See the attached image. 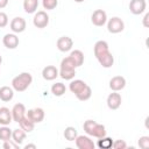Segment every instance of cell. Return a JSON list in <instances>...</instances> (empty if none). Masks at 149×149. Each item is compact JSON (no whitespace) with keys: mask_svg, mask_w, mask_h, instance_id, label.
<instances>
[{"mask_svg":"<svg viewBox=\"0 0 149 149\" xmlns=\"http://www.w3.org/2000/svg\"><path fill=\"white\" fill-rule=\"evenodd\" d=\"M126 87V78L122 76H114L109 80V88L112 91L119 92Z\"/></svg>","mask_w":149,"mask_h":149,"instance_id":"obj_14","label":"cell"},{"mask_svg":"<svg viewBox=\"0 0 149 149\" xmlns=\"http://www.w3.org/2000/svg\"><path fill=\"white\" fill-rule=\"evenodd\" d=\"M14 98V90L9 86H1L0 87V100L3 102H8Z\"/></svg>","mask_w":149,"mask_h":149,"instance_id":"obj_19","label":"cell"},{"mask_svg":"<svg viewBox=\"0 0 149 149\" xmlns=\"http://www.w3.org/2000/svg\"><path fill=\"white\" fill-rule=\"evenodd\" d=\"M56 45H57V49L62 52H68L72 49L73 47V41L71 37L69 36H62L57 40L56 42Z\"/></svg>","mask_w":149,"mask_h":149,"instance_id":"obj_12","label":"cell"},{"mask_svg":"<svg viewBox=\"0 0 149 149\" xmlns=\"http://www.w3.org/2000/svg\"><path fill=\"white\" fill-rule=\"evenodd\" d=\"M70 57L72 58V61L74 62V64H76L77 68H79V66L83 65V63H84V54H83L81 50H78V49L72 50L70 52Z\"/></svg>","mask_w":149,"mask_h":149,"instance_id":"obj_21","label":"cell"},{"mask_svg":"<svg viewBox=\"0 0 149 149\" xmlns=\"http://www.w3.org/2000/svg\"><path fill=\"white\" fill-rule=\"evenodd\" d=\"M85 0H74V2H78V3H80V2H84Z\"/></svg>","mask_w":149,"mask_h":149,"instance_id":"obj_39","label":"cell"},{"mask_svg":"<svg viewBox=\"0 0 149 149\" xmlns=\"http://www.w3.org/2000/svg\"><path fill=\"white\" fill-rule=\"evenodd\" d=\"M50 90H51V93H52L55 97H62V95L66 92V87H65V85H64L63 83H61V81L52 84V86H51Z\"/></svg>","mask_w":149,"mask_h":149,"instance_id":"obj_23","label":"cell"},{"mask_svg":"<svg viewBox=\"0 0 149 149\" xmlns=\"http://www.w3.org/2000/svg\"><path fill=\"white\" fill-rule=\"evenodd\" d=\"M91 22L97 27H102L107 22V14L104 9H95L91 15Z\"/></svg>","mask_w":149,"mask_h":149,"instance_id":"obj_8","label":"cell"},{"mask_svg":"<svg viewBox=\"0 0 149 149\" xmlns=\"http://www.w3.org/2000/svg\"><path fill=\"white\" fill-rule=\"evenodd\" d=\"M148 17H149V14H148V13H146V15H144V17H143V26H144V27H148V23H147Z\"/></svg>","mask_w":149,"mask_h":149,"instance_id":"obj_37","label":"cell"},{"mask_svg":"<svg viewBox=\"0 0 149 149\" xmlns=\"http://www.w3.org/2000/svg\"><path fill=\"white\" fill-rule=\"evenodd\" d=\"M121 102H122V98H121V94L113 91L112 93L108 94L107 99H106V104H107V107L109 109H118L120 106H121Z\"/></svg>","mask_w":149,"mask_h":149,"instance_id":"obj_10","label":"cell"},{"mask_svg":"<svg viewBox=\"0 0 149 149\" xmlns=\"http://www.w3.org/2000/svg\"><path fill=\"white\" fill-rule=\"evenodd\" d=\"M8 24V15L5 12H0V28H5Z\"/></svg>","mask_w":149,"mask_h":149,"instance_id":"obj_35","label":"cell"},{"mask_svg":"<svg viewBox=\"0 0 149 149\" xmlns=\"http://www.w3.org/2000/svg\"><path fill=\"white\" fill-rule=\"evenodd\" d=\"M2 43L7 49H15L19 45L20 41H19V37L16 34L10 33V34H6L2 37Z\"/></svg>","mask_w":149,"mask_h":149,"instance_id":"obj_15","label":"cell"},{"mask_svg":"<svg viewBox=\"0 0 149 149\" xmlns=\"http://www.w3.org/2000/svg\"><path fill=\"white\" fill-rule=\"evenodd\" d=\"M93 52H94L97 61L99 62V64L102 68L108 69L114 64V57L111 54L108 43L106 41H104V40L97 41L93 47Z\"/></svg>","mask_w":149,"mask_h":149,"instance_id":"obj_1","label":"cell"},{"mask_svg":"<svg viewBox=\"0 0 149 149\" xmlns=\"http://www.w3.org/2000/svg\"><path fill=\"white\" fill-rule=\"evenodd\" d=\"M76 64H74V62L72 61V58L70 57V56H68V57H65V58H63L62 59V62H61V68L59 69H65V70H76Z\"/></svg>","mask_w":149,"mask_h":149,"instance_id":"obj_28","label":"cell"},{"mask_svg":"<svg viewBox=\"0 0 149 149\" xmlns=\"http://www.w3.org/2000/svg\"><path fill=\"white\" fill-rule=\"evenodd\" d=\"M26 135H27V133H26L22 128H16V129L12 130V140H13L15 143H17L19 146L22 144V142H23L24 139H26Z\"/></svg>","mask_w":149,"mask_h":149,"instance_id":"obj_20","label":"cell"},{"mask_svg":"<svg viewBox=\"0 0 149 149\" xmlns=\"http://www.w3.org/2000/svg\"><path fill=\"white\" fill-rule=\"evenodd\" d=\"M1 63H2V57H1V55H0V66H1Z\"/></svg>","mask_w":149,"mask_h":149,"instance_id":"obj_40","label":"cell"},{"mask_svg":"<svg viewBox=\"0 0 149 149\" xmlns=\"http://www.w3.org/2000/svg\"><path fill=\"white\" fill-rule=\"evenodd\" d=\"M28 148H36V146L35 144H27V146H24V149H28Z\"/></svg>","mask_w":149,"mask_h":149,"instance_id":"obj_38","label":"cell"},{"mask_svg":"<svg viewBox=\"0 0 149 149\" xmlns=\"http://www.w3.org/2000/svg\"><path fill=\"white\" fill-rule=\"evenodd\" d=\"M106 23H107V30L111 34H119L125 29V22L119 16H113Z\"/></svg>","mask_w":149,"mask_h":149,"instance_id":"obj_4","label":"cell"},{"mask_svg":"<svg viewBox=\"0 0 149 149\" xmlns=\"http://www.w3.org/2000/svg\"><path fill=\"white\" fill-rule=\"evenodd\" d=\"M9 27H10V30L14 33V34H20V33H23L26 30V27H27V22L23 17L21 16H16L14 17L10 23H9Z\"/></svg>","mask_w":149,"mask_h":149,"instance_id":"obj_9","label":"cell"},{"mask_svg":"<svg viewBox=\"0 0 149 149\" xmlns=\"http://www.w3.org/2000/svg\"><path fill=\"white\" fill-rule=\"evenodd\" d=\"M83 129L88 136H93L95 139L106 136V127L101 123H98L94 120H91V119H88L84 122Z\"/></svg>","mask_w":149,"mask_h":149,"instance_id":"obj_2","label":"cell"},{"mask_svg":"<svg viewBox=\"0 0 149 149\" xmlns=\"http://www.w3.org/2000/svg\"><path fill=\"white\" fill-rule=\"evenodd\" d=\"M2 147L5 148V149H17L20 146L17 144V143H15L12 139L10 140H7V141H3V143H2Z\"/></svg>","mask_w":149,"mask_h":149,"instance_id":"obj_33","label":"cell"},{"mask_svg":"<svg viewBox=\"0 0 149 149\" xmlns=\"http://www.w3.org/2000/svg\"><path fill=\"white\" fill-rule=\"evenodd\" d=\"M74 142L78 149H94L95 148V143L93 142V140H91L88 135H78Z\"/></svg>","mask_w":149,"mask_h":149,"instance_id":"obj_7","label":"cell"},{"mask_svg":"<svg viewBox=\"0 0 149 149\" xmlns=\"http://www.w3.org/2000/svg\"><path fill=\"white\" fill-rule=\"evenodd\" d=\"M42 77L48 81L55 80L58 77V69L54 65H47L42 70Z\"/></svg>","mask_w":149,"mask_h":149,"instance_id":"obj_16","label":"cell"},{"mask_svg":"<svg viewBox=\"0 0 149 149\" xmlns=\"http://www.w3.org/2000/svg\"><path fill=\"white\" fill-rule=\"evenodd\" d=\"M147 2L146 0H130L129 2V10L134 15H140L146 12Z\"/></svg>","mask_w":149,"mask_h":149,"instance_id":"obj_11","label":"cell"},{"mask_svg":"<svg viewBox=\"0 0 149 149\" xmlns=\"http://www.w3.org/2000/svg\"><path fill=\"white\" fill-rule=\"evenodd\" d=\"M33 24L38 29L45 28L49 24V15L47 14V12L44 10L35 12V15L33 17Z\"/></svg>","mask_w":149,"mask_h":149,"instance_id":"obj_5","label":"cell"},{"mask_svg":"<svg viewBox=\"0 0 149 149\" xmlns=\"http://www.w3.org/2000/svg\"><path fill=\"white\" fill-rule=\"evenodd\" d=\"M38 0H23V9L27 14H33L37 10Z\"/></svg>","mask_w":149,"mask_h":149,"instance_id":"obj_22","label":"cell"},{"mask_svg":"<svg viewBox=\"0 0 149 149\" xmlns=\"http://www.w3.org/2000/svg\"><path fill=\"white\" fill-rule=\"evenodd\" d=\"M58 0H42V6L47 10H52L57 7Z\"/></svg>","mask_w":149,"mask_h":149,"instance_id":"obj_31","label":"cell"},{"mask_svg":"<svg viewBox=\"0 0 149 149\" xmlns=\"http://www.w3.org/2000/svg\"><path fill=\"white\" fill-rule=\"evenodd\" d=\"M26 116L34 123H40L43 121L44 116H45V113H44V109L41 108V107H36V108H31V109H28V112H26Z\"/></svg>","mask_w":149,"mask_h":149,"instance_id":"obj_6","label":"cell"},{"mask_svg":"<svg viewBox=\"0 0 149 149\" xmlns=\"http://www.w3.org/2000/svg\"><path fill=\"white\" fill-rule=\"evenodd\" d=\"M97 146H98L100 149H109V148H112V146H113V139H112V137H107V136L100 137V139H98Z\"/></svg>","mask_w":149,"mask_h":149,"instance_id":"obj_26","label":"cell"},{"mask_svg":"<svg viewBox=\"0 0 149 149\" xmlns=\"http://www.w3.org/2000/svg\"><path fill=\"white\" fill-rule=\"evenodd\" d=\"M139 147L141 149L149 148V136H141L139 139Z\"/></svg>","mask_w":149,"mask_h":149,"instance_id":"obj_32","label":"cell"},{"mask_svg":"<svg viewBox=\"0 0 149 149\" xmlns=\"http://www.w3.org/2000/svg\"><path fill=\"white\" fill-rule=\"evenodd\" d=\"M13 121L12 118V112L7 107H0V125L2 126H8Z\"/></svg>","mask_w":149,"mask_h":149,"instance_id":"obj_17","label":"cell"},{"mask_svg":"<svg viewBox=\"0 0 149 149\" xmlns=\"http://www.w3.org/2000/svg\"><path fill=\"white\" fill-rule=\"evenodd\" d=\"M58 76L65 80H72L76 76V70H65V69H59L58 70Z\"/></svg>","mask_w":149,"mask_h":149,"instance_id":"obj_29","label":"cell"},{"mask_svg":"<svg viewBox=\"0 0 149 149\" xmlns=\"http://www.w3.org/2000/svg\"><path fill=\"white\" fill-rule=\"evenodd\" d=\"M10 112H12L13 121H15V122L19 123V121L26 116V112H27V109H26V106H24L23 104L17 102V104H15V105L13 106V108H12Z\"/></svg>","mask_w":149,"mask_h":149,"instance_id":"obj_13","label":"cell"},{"mask_svg":"<svg viewBox=\"0 0 149 149\" xmlns=\"http://www.w3.org/2000/svg\"><path fill=\"white\" fill-rule=\"evenodd\" d=\"M8 1H9V0H0V9L5 8V7L8 5Z\"/></svg>","mask_w":149,"mask_h":149,"instance_id":"obj_36","label":"cell"},{"mask_svg":"<svg viewBox=\"0 0 149 149\" xmlns=\"http://www.w3.org/2000/svg\"><path fill=\"white\" fill-rule=\"evenodd\" d=\"M112 148H114V149H126L127 143L123 140H115V141H113Z\"/></svg>","mask_w":149,"mask_h":149,"instance_id":"obj_34","label":"cell"},{"mask_svg":"<svg viewBox=\"0 0 149 149\" xmlns=\"http://www.w3.org/2000/svg\"><path fill=\"white\" fill-rule=\"evenodd\" d=\"M86 85H87V84H86L84 80H81V79H72V80L70 81L69 88H70V91H71L74 95H77L79 92H81V91L84 90V87H85Z\"/></svg>","mask_w":149,"mask_h":149,"instance_id":"obj_18","label":"cell"},{"mask_svg":"<svg viewBox=\"0 0 149 149\" xmlns=\"http://www.w3.org/2000/svg\"><path fill=\"white\" fill-rule=\"evenodd\" d=\"M63 135H64V137H65L66 141H70L71 142V141H74L76 140V137L78 136V133H77V129L74 127L69 126V127H66L64 129Z\"/></svg>","mask_w":149,"mask_h":149,"instance_id":"obj_25","label":"cell"},{"mask_svg":"<svg viewBox=\"0 0 149 149\" xmlns=\"http://www.w3.org/2000/svg\"><path fill=\"white\" fill-rule=\"evenodd\" d=\"M19 126H20V128H22L26 133H31V132L34 130L35 123L31 122L27 116H24L23 119H21V120L19 121Z\"/></svg>","mask_w":149,"mask_h":149,"instance_id":"obj_24","label":"cell"},{"mask_svg":"<svg viewBox=\"0 0 149 149\" xmlns=\"http://www.w3.org/2000/svg\"><path fill=\"white\" fill-rule=\"evenodd\" d=\"M10 139H12V129L7 126L0 127V140L3 142L7 140H10Z\"/></svg>","mask_w":149,"mask_h":149,"instance_id":"obj_30","label":"cell"},{"mask_svg":"<svg viewBox=\"0 0 149 149\" xmlns=\"http://www.w3.org/2000/svg\"><path fill=\"white\" fill-rule=\"evenodd\" d=\"M33 83V76L29 72H21L12 79V87L16 92H24Z\"/></svg>","mask_w":149,"mask_h":149,"instance_id":"obj_3","label":"cell"},{"mask_svg":"<svg viewBox=\"0 0 149 149\" xmlns=\"http://www.w3.org/2000/svg\"><path fill=\"white\" fill-rule=\"evenodd\" d=\"M91 95H92V90H91V87L88 85H86L84 87V90L76 95V98L78 100H80V101H86V100H88L91 98Z\"/></svg>","mask_w":149,"mask_h":149,"instance_id":"obj_27","label":"cell"}]
</instances>
